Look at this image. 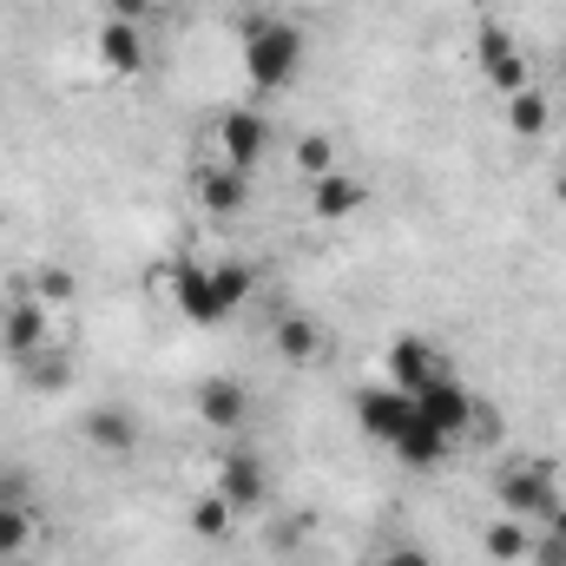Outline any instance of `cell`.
Here are the masks:
<instances>
[{
	"label": "cell",
	"mask_w": 566,
	"mask_h": 566,
	"mask_svg": "<svg viewBox=\"0 0 566 566\" xmlns=\"http://www.w3.org/2000/svg\"><path fill=\"white\" fill-rule=\"evenodd\" d=\"M303 60H310L303 20H283V13L244 20V80H251V93H290L303 80Z\"/></svg>",
	"instance_id": "6da1fadb"
},
{
	"label": "cell",
	"mask_w": 566,
	"mask_h": 566,
	"mask_svg": "<svg viewBox=\"0 0 566 566\" xmlns=\"http://www.w3.org/2000/svg\"><path fill=\"white\" fill-rule=\"evenodd\" d=\"M494 501H501V514L541 527V521L560 507V474H554V461H514V468H501V474H494Z\"/></svg>",
	"instance_id": "7a4b0ae2"
},
{
	"label": "cell",
	"mask_w": 566,
	"mask_h": 566,
	"mask_svg": "<svg viewBox=\"0 0 566 566\" xmlns=\"http://www.w3.org/2000/svg\"><path fill=\"white\" fill-rule=\"evenodd\" d=\"M211 145H218V158H224V165L258 171V165L271 158L277 133H271V119H264L258 106H224V113L211 119Z\"/></svg>",
	"instance_id": "3957f363"
},
{
	"label": "cell",
	"mask_w": 566,
	"mask_h": 566,
	"mask_svg": "<svg viewBox=\"0 0 566 566\" xmlns=\"http://www.w3.org/2000/svg\"><path fill=\"white\" fill-rule=\"evenodd\" d=\"M416 409H422V422H434L448 441H468L474 428H488V409L474 402V389L448 369V376H434L428 389H416Z\"/></svg>",
	"instance_id": "277c9868"
},
{
	"label": "cell",
	"mask_w": 566,
	"mask_h": 566,
	"mask_svg": "<svg viewBox=\"0 0 566 566\" xmlns=\"http://www.w3.org/2000/svg\"><path fill=\"white\" fill-rule=\"evenodd\" d=\"M165 283H171V303H178V316L185 323H231L238 310L224 303V290H218V277H211V264L205 258H178V264H165Z\"/></svg>",
	"instance_id": "5b68a950"
},
{
	"label": "cell",
	"mask_w": 566,
	"mask_h": 566,
	"mask_svg": "<svg viewBox=\"0 0 566 566\" xmlns=\"http://www.w3.org/2000/svg\"><path fill=\"white\" fill-rule=\"evenodd\" d=\"M474 60H481V80L507 99V93H521V86H534V60L521 53V40L501 27V20H488L481 33H474Z\"/></svg>",
	"instance_id": "8992f818"
},
{
	"label": "cell",
	"mask_w": 566,
	"mask_h": 566,
	"mask_svg": "<svg viewBox=\"0 0 566 566\" xmlns=\"http://www.w3.org/2000/svg\"><path fill=\"white\" fill-rule=\"evenodd\" d=\"M191 198H198V211H205L211 224H238V218L251 211V171L211 158V165L191 171Z\"/></svg>",
	"instance_id": "52a82bcc"
},
{
	"label": "cell",
	"mask_w": 566,
	"mask_h": 566,
	"mask_svg": "<svg viewBox=\"0 0 566 566\" xmlns=\"http://www.w3.org/2000/svg\"><path fill=\"white\" fill-rule=\"evenodd\" d=\"M409 422H416V396H409V389H396V382H363V389H356V428H363L369 441L396 448Z\"/></svg>",
	"instance_id": "ba28073f"
},
{
	"label": "cell",
	"mask_w": 566,
	"mask_h": 566,
	"mask_svg": "<svg viewBox=\"0 0 566 566\" xmlns=\"http://www.w3.org/2000/svg\"><path fill=\"white\" fill-rule=\"evenodd\" d=\"M80 441H86L99 461H133L139 441H145V422L126 409V402H99V409L80 416Z\"/></svg>",
	"instance_id": "9c48e42d"
},
{
	"label": "cell",
	"mask_w": 566,
	"mask_h": 566,
	"mask_svg": "<svg viewBox=\"0 0 566 566\" xmlns=\"http://www.w3.org/2000/svg\"><path fill=\"white\" fill-rule=\"evenodd\" d=\"M211 488H218L238 514H258V507L271 501V468H264L244 441H231V448L218 454V481H211Z\"/></svg>",
	"instance_id": "30bf717a"
},
{
	"label": "cell",
	"mask_w": 566,
	"mask_h": 566,
	"mask_svg": "<svg viewBox=\"0 0 566 566\" xmlns=\"http://www.w3.org/2000/svg\"><path fill=\"white\" fill-rule=\"evenodd\" d=\"M13 303H7V323H0V349L13 356V363H27L33 349H46L53 343V303H40L33 290H7Z\"/></svg>",
	"instance_id": "8fae6325"
},
{
	"label": "cell",
	"mask_w": 566,
	"mask_h": 566,
	"mask_svg": "<svg viewBox=\"0 0 566 566\" xmlns=\"http://www.w3.org/2000/svg\"><path fill=\"white\" fill-rule=\"evenodd\" d=\"M198 422L211 428V434H224V441H244V428H251V389L238 376H205L198 382Z\"/></svg>",
	"instance_id": "7c38bea8"
},
{
	"label": "cell",
	"mask_w": 566,
	"mask_h": 566,
	"mask_svg": "<svg viewBox=\"0 0 566 566\" xmlns=\"http://www.w3.org/2000/svg\"><path fill=\"white\" fill-rule=\"evenodd\" d=\"M382 369H389L382 382H396V389H409V396H416V389H428L434 376H448V356H441L428 336H416V329H409V336H396V343H389Z\"/></svg>",
	"instance_id": "4fadbf2b"
},
{
	"label": "cell",
	"mask_w": 566,
	"mask_h": 566,
	"mask_svg": "<svg viewBox=\"0 0 566 566\" xmlns=\"http://www.w3.org/2000/svg\"><path fill=\"white\" fill-rule=\"evenodd\" d=\"M93 53H99V66H106V73H119V80H139L145 66H151V46H145L139 20H99Z\"/></svg>",
	"instance_id": "5bb4252c"
},
{
	"label": "cell",
	"mask_w": 566,
	"mask_h": 566,
	"mask_svg": "<svg viewBox=\"0 0 566 566\" xmlns=\"http://www.w3.org/2000/svg\"><path fill=\"white\" fill-rule=\"evenodd\" d=\"M363 205H369V185H363L356 171H343V165L310 185V218H323V224H349Z\"/></svg>",
	"instance_id": "9a60e30c"
},
{
	"label": "cell",
	"mask_w": 566,
	"mask_h": 566,
	"mask_svg": "<svg viewBox=\"0 0 566 566\" xmlns=\"http://www.w3.org/2000/svg\"><path fill=\"white\" fill-rule=\"evenodd\" d=\"M271 349H277L290 369H310L323 356V323L310 310H283L277 323H271Z\"/></svg>",
	"instance_id": "2e32d148"
},
{
	"label": "cell",
	"mask_w": 566,
	"mask_h": 566,
	"mask_svg": "<svg viewBox=\"0 0 566 566\" xmlns=\"http://www.w3.org/2000/svg\"><path fill=\"white\" fill-rule=\"evenodd\" d=\"M448 448H454V441H448V434H441L434 422H422V409H416V422L402 428V441H396L389 454H396L402 468H416V474H428V468H441V461H448Z\"/></svg>",
	"instance_id": "e0dca14e"
},
{
	"label": "cell",
	"mask_w": 566,
	"mask_h": 566,
	"mask_svg": "<svg viewBox=\"0 0 566 566\" xmlns=\"http://www.w3.org/2000/svg\"><path fill=\"white\" fill-rule=\"evenodd\" d=\"M534 534H541V527H527V521L501 514V521H488V527H481V554H488L494 566H521L527 554H534Z\"/></svg>",
	"instance_id": "ac0fdd59"
},
{
	"label": "cell",
	"mask_w": 566,
	"mask_h": 566,
	"mask_svg": "<svg viewBox=\"0 0 566 566\" xmlns=\"http://www.w3.org/2000/svg\"><path fill=\"white\" fill-rule=\"evenodd\" d=\"M20 369V382L33 389V396H60L66 382H73V356L60 349V343H46V349H33L27 363H13Z\"/></svg>",
	"instance_id": "d6986e66"
},
{
	"label": "cell",
	"mask_w": 566,
	"mask_h": 566,
	"mask_svg": "<svg viewBox=\"0 0 566 566\" xmlns=\"http://www.w3.org/2000/svg\"><path fill=\"white\" fill-rule=\"evenodd\" d=\"M501 106H507V133H514V139H541V133H547V119H554V106H547V86H541V80H534V86H521V93H507Z\"/></svg>",
	"instance_id": "ffe728a7"
},
{
	"label": "cell",
	"mask_w": 566,
	"mask_h": 566,
	"mask_svg": "<svg viewBox=\"0 0 566 566\" xmlns=\"http://www.w3.org/2000/svg\"><path fill=\"white\" fill-rule=\"evenodd\" d=\"M191 534H198V541H211V547H218V541H231V534H238V507H231L218 488H211V494H198V501H191Z\"/></svg>",
	"instance_id": "44dd1931"
},
{
	"label": "cell",
	"mask_w": 566,
	"mask_h": 566,
	"mask_svg": "<svg viewBox=\"0 0 566 566\" xmlns=\"http://www.w3.org/2000/svg\"><path fill=\"white\" fill-rule=\"evenodd\" d=\"M290 165H296L303 185H316V178H329L343 158H336V139H329V133H303V139L290 145Z\"/></svg>",
	"instance_id": "7402d4cb"
},
{
	"label": "cell",
	"mask_w": 566,
	"mask_h": 566,
	"mask_svg": "<svg viewBox=\"0 0 566 566\" xmlns=\"http://www.w3.org/2000/svg\"><path fill=\"white\" fill-rule=\"evenodd\" d=\"M33 507H13V501H0V566L27 560V547H33Z\"/></svg>",
	"instance_id": "603a6c76"
},
{
	"label": "cell",
	"mask_w": 566,
	"mask_h": 566,
	"mask_svg": "<svg viewBox=\"0 0 566 566\" xmlns=\"http://www.w3.org/2000/svg\"><path fill=\"white\" fill-rule=\"evenodd\" d=\"M211 277H218V290H224V303H231V310H244V303H251V290H258V271H251V264H238V258H218V264H211Z\"/></svg>",
	"instance_id": "cb8c5ba5"
},
{
	"label": "cell",
	"mask_w": 566,
	"mask_h": 566,
	"mask_svg": "<svg viewBox=\"0 0 566 566\" xmlns=\"http://www.w3.org/2000/svg\"><path fill=\"white\" fill-rule=\"evenodd\" d=\"M27 290H33L40 303H73V296H80V277H73L66 264H40V271L27 277Z\"/></svg>",
	"instance_id": "d4e9b609"
},
{
	"label": "cell",
	"mask_w": 566,
	"mask_h": 566,
	"mask_svg": "<svg viewBox=\"0 0 566 566\" xmlns=\"http://www.w3.org/2000/svg\"><path fill=\"white\" fill-rule=\"evenodd\" d=\"M369 566H434V560H428V547H416V541H389V547H376Z\"/></svg>",
	"instance_id": "484cf974"
},
{
	"label": "cell",
	"mask_w": 566,
	"mask_h": 566,
	"mask_svg": "<svg viewBox=\"0 0 566 566\" xmlns=\"http://www.w3.org/2000/svg\"><path fill=\"white\" fill-rule=\"evenodd\" d=\"M0 501L27 507V501H33V474H27V468H0Z\"/></svg>",
	"instance_id": "4316f807"
},
{
	"label": "cell",
	"mask_w": 566,
	"mask_h": 566,
	"mask_svg": "<svg viewBox=\"0 0 566 566\" xmlns=\"http://www.w3.org/2000/svg\"><path fill=\"white\" fill-rule=\"evenodd\" d=\"M527 566H566V541H554V534H534V554H527Z\"/></svg>",
	"instance_id": "83f0119b"
},
{
	"label": "cell",
	"mask_w": 566,
	"mask_h": 566,
	"mask_svg": "<svg viewBox=\"0 0 566 566\" xmlns=\"http://www.w3.org/2000/svg\"><path fill=\"white\" fill-rule=\"evenodd\" d=\"M151 13H158V0H106V20H151Z\"/></svg>",
	"instance_id": "f1b7e54d"
},
{
	"label": "cell",
	"mask_w": 566,
	"mask_h": 566,
	"mask_svg": "<svg viewBox=\"0 0 566 566\" xmlns=\"http://www.w3.org/2000/svg\"><path fill=\"white\" fill-rule=\"evenodd\" d=\"M541 534H554V541H566V494H560V507H554V514L541 521Z\"/></svg>",
	"instance_id": "f546056e"
},
{
	"label": "cell",
	"mask_w": 566,
	"mask_h": 566,
	"mask_svg": "<svg viewBox=\"0 0 566 566\" xmlns=\"http://www.w3.org/2000/svg\"><path fill=\"white\" fill-rule=\"evenodd\" d=\"M7 303H13V296H7V290H0V323H7Z\"/></svg>",
	"instance_id": "4dcf8cb0"
},
{
	"label": "cell",
	"mask_w": 566,
	"mask_h": 566,
	"mask_svg": "<svg viewBox=\"0 0 566 566\" xmlns=\"http://www.w3.org/2000/svg\"><path fill=\"white\" fill-rule=\"evenodd\" d=\"M560 86H566V53H560Z\"/></svg>",
	"instance_id": "1f68e13d"
},
{
	"label": "cell",
	"mask_w": 566,
	"mask_h": 566,
	"mask_svg": "<svg viewBox=\"0 0 566 566\" xmlns=\"http://www.w3.org/2000/svg\"><path fill=\"white\" fill-rule=\"evenodd\" d=\"M560 198H566V178H560Z\"/></svg>",
	"instance_id": "d6a6232c"
}]
</instances>
